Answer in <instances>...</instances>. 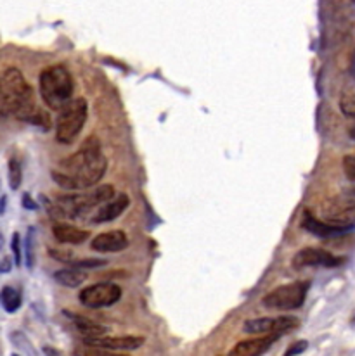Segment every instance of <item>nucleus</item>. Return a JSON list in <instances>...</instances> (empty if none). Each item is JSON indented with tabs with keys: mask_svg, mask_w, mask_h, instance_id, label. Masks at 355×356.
Masks as SVG:
<instances>
[{
	"mask_svg": "<svg viewBox=\"0 0 355 356\" xmlns=\"http://www.w3.org/2000/svg\"><path fill=\"white\" fill-rule=\"evenodd\" d=\"M113 197H115V187L113 185H97V187L88 188L85 192L59 195L58 204L63 208L66 218L77 220L84 213L94 209L95 206H104Z\"/></svg>",
	"mask_w": 355,
	"mask_h": 356,
	"instance_id": "nucleus-4",
	"label": "nucleus"
},
{
	"mask_svg": "<svg viewBox=\"0 0 355 356\" xmlns=\"http://www.w3.org/2000/svg\"><path fill=\"white\" fill-rule=\"evenodd\" d=\"M74 356H129V355H123V353H115V351H108V350H101V348H94V346H84L77 348L74 350Z\"/></svg>",
	"mask_w": 355,
	"mask_h": 356,
	"instance_id": "nucleus-21",
	"label": "nucleus"
},
{
	"mask_svg": "<svg viewBox=\"0 0 355 356\" xmlns=\"http://www.w3.org/2000/svg\"><path fill=\"white\" fill-rule=\"evenodd\" d=\"M122 298V287L113 282H101L87 286L78 294V301L90 309L113 306Z\"/></svg>",
	"mask_w": 355,
	"mask_h": 356,
	"instance_id": "nucleus-8",
	"label": "nucleus"
},
{
	"mask_svg": "<svg viewBox=\"0 0 355 356\" xmlns=\"http://www.w3.org/2000/svg\"><path fill=\"white\" fill-rule=\"evenodd\" d=\"M6 206H7V195H2V197H0V215H3Z\"/></svg>",
	"mask_w": 355,
	"mask_h": 356,
	"instance_id": "nucleus-31",
	"label": "nucleus"
},
{
	"mask_svg": "<svg viewBox=\"0 0 355 356\" xmlns=\"http://www.w3.org/2000/svg\"><path fill=\"white\" fill-rule=\"evenodd\" d=\"M0 272H3V273L10 272V259H9V256H6V258L2 259V263H0Z\"/></svg>",
	"mask_w": 355,
	"mask_h": 356,
	"instance_id": "nucleus-29",
	"label": "nucleus"
},
{
	"mask_svg": "<svg viewBox=\"0 0 355 356\" xmlns=\"http://www.w3.org/2000/svg\"><path fill=\"white\" fill-rule=\"evenodd\" d=\"M310 282L308 280H297V282L284 284L276 287L271 293L262 298V305L269 309H278V312H293L303 306L307 299Z\"/></svg>",
	"mask_w": 355,
	"mask_h": 356,
	"instance_id": "nucleus-6",
	"label": "nucleus"
},
{
	"mask_svg": "<svg viewBox=\"0 0 355 356\" xmlns=\"http://www.w3.org/2000/svg\"><path fill=\"white\" fill-rule=\"evenodd\" d=\"M343 172H345V177L349 178V180L355 181V152L352 154H347L345 158H343Z\"/></svg>",
	"mask_w": 355,
	"mask_h": 356,
	"instance_id": "nucleus-25",
	"label": "nucleus"
},
{
	"mask_svg": "<svg viewBox=\"0 0 355 356\" xmlns=\"http://www.w3.org/2000/svg\"><path fill=\"white\" fill-rule=\"evenodd\" d=\"M321 220L335 227L355 229V199H333L321 208Z\"/></svg>",
	"mask_w": 355,
	"mask_h": 356,
	"instance_id": "nucleus-9",
	"label": "nucleus"
},
{
	"mask_svg": "<svg viewBox=\"0 0 355 356\" xmlns=\"http://www.w3.org/2000/svg\"><path fill=\"white\" fill-rule=\"evenodd\" d=\"M10 249H13L14 263L19 266L21 261H23V252H21V236L17 232H14L13 238H10Z\"/></svg>",
	"mask_w": 355,
	"mask_h": 356,
	"instance_id": "nucleus-24",
	"label": "nucleus"
},
{
	"mask_svg": "<svg viewBox=\"0 0 355 356\" xmlns=\"http://www.w3.org/2000/svg\"><path fill=\"white\" fill-rule=\"evenodd\" d=\"M44 355L45 356H65L61 351L56 350V348H52V346H44Z\"/></svg>",
	"mask_w": 355,
	"mask_h": 356,
	"instance_id": "nucleus-28",
	"label": "nucleus"
},
{
	"mask_svg": "<svg viewBox=\"0 0 355 356\" xmlns=\"http://www.w3.org/2000/svg\"><path fill=\"white\" fill-rule=\"evenodd\" d=\"M88 118V104L85 99H73L65 109L59 111L56 121V138L59 144L70 145L78 138Z\"/></svg>",
	"mask_w": 355,
	"mask_h": 356,
	"instance_id": "nucleus-5",
	"label": "nucleus"
},
{
	"mask_svg": "<svg viewBox=\"0 0 355 356\" xmlns=\"http://www.w3.org/2000/svg\"><path fill=\"white\" fill-rule=\"evenodd\" d=\"M0 305L7 313H16L21 306L19 291L14 289L13 286H3L0 291Z\"/></svg>",
	"mask_w": 355,
	"mask_h": 356,
	"instance_id": "nucleus-19",
	"label": "nucleus"
},
{
	"mask_svg": "<svg viewBox=\"0 0 355 356\" xmlns=\"http://www.w3.org/2000/svg\"><path fill=\"white\" fill-rule=\"evenodd\" d=\"M278 339L279 336H260L255 339L241 341L230 350L229 356H262Z\"/></svg>",
	"mask_w": 355,
	"mask_h": 356,
	"instance_id": "nucleus-15",
	"label": "nucleus"
},
{
	"mask_svg": "<svg viewBox=\"0 0 355 356\" xmlns=\"http://www.w3.org/2000/svg\"><path fill=\"white\" fill-rule=\"evenodd\" d=\"M23 208L30 209V211H35V209H38V204L31 199L30 194H23Z\"/></svg>",
	"mask_w": 355,
	"mask_h": 356,
	"instance_id": "nucleus-27",
	"label": "nucleus"
},
{
	"mask_svg": "<svg viewBox=\"0 0 355 356\" xmlns=\"http://www.w3.org/2000/svg\"><path fill=\"white\" fill-rule=\"evenodd\" d=\"M33 237H35V230H33V227H30V229H28V234H26V242H24V248H26V266L28 268H33V263H35Z\"/></svg>",
	"mask_w": 355,
	"mask_h": 356,
	"instance_id": "nucleus-23",
	"label": "nucleus"
},
{
	"mask_svg": "<svg viewBox=\"0 0 355 356\" xmlns=\"http://www.w3.org/2000/svg\"><path fill=\"white\" fill-rule=\"evenodd\" d=\"M13 356H19V355H13Z\"/></svg>",
	"mask_w": 355,
	"mask_h": 356,
	"instance_id": "nucleus-35",
	"label": "nucleus"
},
{
	"mask_svg": "<svg viewBox=\"0 0 355 356\" xmlns=\"http://www.w3.org/2000/svg\"><path fill=\"white\" fill-rule=\"evenodd\" d=\"M350 73H352V76L355 78V54L352 56V63H350Z\"/></svg>",
	"mask_w": 355,
	"mask_h": 356,
	"instance_id": "nucleus-32",
	"label": "nucleus"
},
{
	"mask_svg": "<svg viewBox=\"0 0 355 356\" xmlns=\"http://www.w3.org/2000/svg\"><path fill=\"white\" fill-rule=\"evenodd\" d=\"M300 225H301V229L307 230L308 234H312V236H315V237H321V238L342 237V236H347V234L352 232V230L343 229V227L329 225V223L322 222L321 218H317V216L310 211L301 213Z\"/></svg>",
	"mask_w": 355,
	"mask_h": 356,
	"instance_id": "nucleus-12",
	"label": "nucleus"
},
{
	"mask_svg": "<svg viewBox=\"0 0 355 356\" xmlns=\"http://www.w3.org/2000/svg\"><path fill=\"white\" fill-rule=\"evenodd\" d=\"M38 87L44 104L54 111H61L73 101V76L68 67L63 64L45 67L38 78Z\"/></svg>",
	"mask_w": 355,
	"mask_h": 356,
	"instance_id": "nucleus-3",
	"label": "nucleus"
},
{
	"mask_svg": "<svg viewBox=\"0 0 355 356\" xmlns=\"http://www.w3.org/2000/svg\"><path fill=\"white\" fill-rule=\"evenodd\" d=\"M7 116L6 108H3V97H2V76H0V118Z\"/></svg>",
	"mask_w": 355,
	"mask_h": 356,
	"instance_id": "nucleus-30",
	"label": "nucleus"
},
{
	"mask_svg": "<svg viewBox=\"0 0 355 356\" xmlns=\"http://www.w3.org/2000/svg\"><path fill=\"white\" fill-rule=\"evenodd\" d=\"M352 323H355V316H354V318H352Z\"/></svg>",
	"mask_w": 355,
	"mask_h": 356,
	"instance_id": "nucleus-34",
	"label": "nucleus"
},
{
	"mask_svg": "<svg viewBox=\"0 0 355 356\" xmlns=\"http://www.w3.org/2000/svg\"><path fill=\"white\" fill-rule=\"evenodd\" d=\"M65 315L73 322V325L80 330L85 336V339H95V337H104L108 334V329L101 323L94 322V320L87 318V316L77 315V313H71L70 309H65Z\"/></svg>",
	"mask_w": 355,
	"mask_h": 356,
	"instance_id": "nucleus-17",
	"label": "nucleus"
},
{
	"mask_svg": "<svg viewBox=\"0 0 355 356\" xmlns=\"http://www.w3.org/2000/svg\"><path fill=\"white\" fill-rule=\"evenodd\" d=\"M84 344L108 351H134L144 344V337L139 336H104L95 339H84Z\"/></svg>",
	"mask_w": 355,
	"mask_h": 356,
	"instance_id": "nucleus-11",
	"label": "nucleus"
},
{
	"mask_svg": "<svg viewBox=\"0 0 355 356\" xmlns=\"http://www.w3.org/2000/svg\"><path fill=\"white\" fill-rule=\"evenodd\" d=\"M340 108H342L343 115L355 118V90H349L342 95V99H340Z\"/></svg>",
	"mask_w": 355,
	"mask_h": 356,
	"instance_id": "nucleus-22",
	"label": "nucleus"
},
{
	"mask_svg": "<svg viewBox=\"0 0 355 356\" xmlns=\"http://www.w3.org/2000/svg\"><path fill=\"white\" fill-rule=\"evenodd\" d=\"M307 346H308L307 341H297V343H293L290 348H287L286 353H284L283 356H298L307 350Z\"/></svg>",
	"mask_w": 355,
	"mask_h": 356,
	"instance_id": "nucleus-26",
	"label": "nucleus"
},
{
	"mask_svg": "<svg viewBox=\"0 0 355 356\" xmlns=\"http://www.w3.org/2000/svg\"><path fill=\"white\" fill-rule=\"evenodd\" d=\"M349 134H350V137H352L354 140H355V124H354L352 128H350V131H349Z\"/></svg>",
	"mask_w": 355,
	"mask_h": 356,
	"instance_id": "nucleus-33",
	"label": "nucleus"
},
{
	"mask_svg": "<svg viewBox=\"0 0 355 356\" xmlns=\"http://www.w3.org/2000/svg\"><path fill=\"white\" fill-rule=\"evenodd\" d=\"M108 159L101 149L97 137L90 135L84 140L81 147L70 158H65L56 170H52V180L66 191H84L97 187L106 175Z\"/></svg>",
	"mask_w": 355,
	"mask_h": 356,
	"instance_id": "nucleus-1",
	"label": "nucleus"
},
{
	"mask_svg": "<svg viewBox=\"0 0 355 356\" xmlns=\"http://www.w3.org/2000/svg\"><path fill=\"white\" fill-rule=\"evenodd\" d=\"M2 97L7 115L17 120L40 127L42 130L51 128V118L35 102L33 88L26 81L24 74L17 67H7L2 74Z\"/></svg>",
	"mask_w": 355,
	"mask_h": 356,
	"instance_id": "nucleus-2",
	"label": "nucleus"
},
{
	"mask_svg": "<svg viewBox=\"0 0 355 356\" xmlns=\"http://www.w3.org/2000/svg\"><path fill=\"white\" fill-rule=\"evenodd\" d=\"M298 325H300V320L293 315L262 316V318L246 320L243 323V330L255 336H281L287 330L297 329Z\"/></svg>",
	"mask_w": 355,
	"mask_h": 356,
	"instance_id": "nucleus-7",
	"label": "nucleus"
},
{
	"mask_svg": "<svg viewBox=\"0 0 355 356\" xmlns=\"http://www.w3.org/2000/svg\"><path fill=\"white\" fill-rule=\"evenodd\" d=\"M130 206V197L127 194H118L111 199L109 202H106L104 206L99 208V211L92 216V223H108L113 220L120 218L123 213L129 209Z\"/></svg>",
	"mask_w": 355,
	"mask_h": 356,
	"instance_id": "nucleus-14",
	"label": "nucleus"
},
{
	"mask_svg": "<svg viewBox=\"0 0 355 356\" xmlns=\"http://www.w3.org/2000/svg\"><path fill=\"white\" fill-rule=\"evenodd\" d=\"M90 248L95 252H120L129 248V237L123 230H109L92 238Z\"/></svg>",
	"mask_w": 355,
	"mask_h": 356,
	"instance_id": "nucleus-13",
	"label": "nucleus"
},
{
	"mask_svg": "<svg viewBox=\"0 0 355 356\" xmlns=\"http://www.w3.org/2000/svg\"><path fill=\"white\" fill-rule=\"evenodd\" d=\"M52 236L61 244L70 245H80L90 237V232L84 229H78L74 225H68V223H58L52 227Z\"/></svg>",
	"mask_w": 355,
	"mask_h": 356,
	"instance_id": "nucleus-16",
	"label": "nucleus"
},
{
	"mask_svg": "<svg viewBox=\"0 0 355 356\" xmlns=\"http://www.w3.org/2000/svg\"><path fill=\"white\" fill-rule=\"evenodd\" d=\"M7 180H9L10 191H17L23 181V166L17 158H10L7 165Z\"/></svg>",
	"mask_w": 355,
	"mask_h": 356,
	"instance_id": "nucleus-20",
	"label": "nucleus"
},
{
	"mask_svg": "<svg viewBox=\"0 0 355 356\" xmlns=\"http://www.w3.org/2000/svg\"><path fill=\"white\" fill-rule=\"evenodd\" d=\"M87 272L85 270H78V268H63V270H58V272L54 273V280L59 284V286L63 287H70V289H77V287H80L81 284L87 280Z\"/></svg>",
	"mask_w": 355,
	"mask_h": 356,
	"instance_id": "nucleus-18",
	"label": "nucleus"
},
{
	"mask_svg": "<svg viewBox=\"0 0 355 356\" xmlns=\"http://www.w3.org/2000/svg\"><path fill=\"white\" fill-rule=\"evenodd\" d=\"M347 259L321 248H303L293 256V268H336L342 266Z\"/></svg>",
	"mask_w": 355,
	"mask_h": 356,
	"instance_id": "nucleus-10",
	"label": "nucleus"
}]
</instances>
